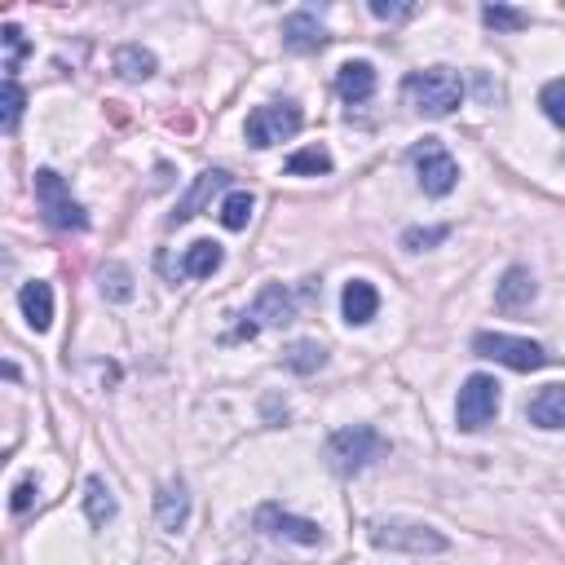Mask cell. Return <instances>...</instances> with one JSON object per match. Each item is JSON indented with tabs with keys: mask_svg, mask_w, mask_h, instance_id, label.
<instances>
[{
	"mask_svg": "<svg viewBox=\"0 0 565 565\" xmlns=\"http://www.w3.org/2000/svg\"><path fill=\"white\" fill-rule=\"evenodd\" d=\"M526 419L539 429H565V385H548L526 402Z\"/></svg>",
	"mask_w": 565,
	"mask_h": 565,
	"instance_id": "obj_17",
	"label": "cell"
},
{
	"mask_svg": "<svg viewBox=\"0 0 565 565\" xmlns=\"http://www.w3.org/2000/svg\"><path fill=\"white\" fill-rule=\"evenodd\" d=\"M155 522H160L168 535L186 530V522H190V494H186L181 481H164V486H160V494H155Z\"/></svg>",
	"mask_w": 565,
	"mask_h": 565,
	"instance_id": "obj_16",
	"label": "cell"
},
{
	"mask_svg": "<svg viewBox=\"0 0 565 565\" xmlns=\"http://www.w3.org/2000/svg\"><path fill=\"white\" fill-rule=\"evenodd\" d=\"M256 526L274 539H292L301 548H318L323 543V526L310 522V517H292V513H282L278 504H261L256 508Z\"/></svg>",
	"mask_w": 565,
	"mask_h": 565,
	"instance_id": "obj_9",
	"label": "cell"
},
{
	"mask_svg": "<svg viewBox=\"0 0 565 565\" xmlns=\"http://www.w3.org/2000/svg\"><path fill=\"white\" fill-rule=\"evenodd\" d=\"M18 310H23V318L36 327V331H49V323H53V288L49 282H27V288L18 292Z\"/></svg>",
	"mask_w": 565,
	"mask_h": 565,
	"instance_id": "obj_19",
	"label": "cell"
},
{
	"mask_svg": "<svg viewBox=\"0 0 565 565\" xmlns=\"http://www.w3.org/2000/svg\"><path fill=\"white\" fill-rule=\"evenodd\" d=\"M226 181H230V173H222V168H208V173H199V177H194V186L177 199V212L168 217V226H186L190 217H199V212L212 203V194H217Z\"/></svg>",
	"mask_w": 565,
	"mask_h": 565,
	"instance_id": "obj_12",
	"label": "cell"
},
{
	"mask_svg": "<svg viewBox=\"0 0 565 565\" xmlns=\"http://www.w3.org/2000/svg\"><path fill=\"white\" fill-rule=\"evenodd\" d=\"M411 164H415V177H419L424 194L442 199V194H451L460 186V164H455V155L442 147L438 137L415 141V147H411Z\"/></svg>",
	"mask_w": 565,
	"mask_h": 565,
	"instance_id": "obj_5",
	"label": "cell"
},
{
	"mask_svg": "<svg viewBox=\"0 0 565 565\" xmlns=\"http://www.w3.org/2000/svg\"><path fill=\"white\" fill-rule=\"evenodd\" d=\"M282 367L297 372V376H314V372L327 367V349L318 340H297V344L282 349Z\"/></svg>",
	"mask_w": 565,
	"mask_h": 565,
	"instance_id": "obj_21",
	"label": "cell"
},
{
	"mask_svg": "<svg viewBox=\"0 0 565 565\" xmlns=\"http://www.w3.org/2000/svg\"><path fill=\"white\" fill-rule=\"evenodd\" d=\"M389 451V442L372 429V424H349V429H336L327 438V464L340 473V477H353L363 473L372 460H380Z\"/></svg>",
	"mask_w": 565,
	"mask_h": 565,
	"instance_id": "obj_3",
	"label": "cell"
},
{
	"mask_svg": "<svg viewBox=\"0 0 565 565\" xmlns=\"http://www.w3.org/2000/svg\"><path fill=\"white\" fill-rule=\"evenodd\" d=\"M402 93L411 98V106L419 115H451L460 102H464V85L451 66H424V71H411L402 80Z\"/></svg>",
	"mask_w": 565,
	"mask_h": 565,
	"instance_id": "obj_2",
	"label": "cell"
},
{
	"mask_svg": "<svg viewBox=\"0 0 565 565\" xmlns=\"http://www.w3.org/2000/svg\"><path fill=\"white\" fill-rule=\"evenodd\" d=\"M102 297L115 301V305L133 301V269L124 261H106L102 265Z\"/></svg>",
	"mask_w": 565,
	"mask_h": 565,
	"instance_id": "obj_23",
	"label": "cell"
},
{
	"mask_svg": "<svg viewBox=\"0 0 565 565\" xmlns=\"http://www.w3.org/2000/svg\"><path fill=\"white\" fill-rule=\"evenodd\" d=\"M217 217H222V226L226 230H248V222H252V194L248 190H230L226 199H222V208H217Z\"/></svg>",
	"mask_w": 565,
	"mask_h": 565,
	"instance_id": "obj_24",
	"label": "cell"
},
{
	"mask_svg": "<svg viewBox=\"0 0 565 565\" xmlns=\"http://www.w3.org/2000/svg\"><path fill=\"white\" fill-rule=\"evenodd\" d=\"M85 513H89L93 526H106V522H115V513H120L115 490H111L102 477H89V481H85Z\"/></svg>",
	"mask_w": 565,
	"mask_h": 565,
	"instance_id": "obj_22",
	"label": "cell"
},
{
	"mask_svg": "<svg viewBox=\"0 0 565 565\" xmlns=\"http://www.w3.org/2000/svg\"><path fill=\"white\" fill-rule=\"evenodd\" d=\"M36 494H40V481H36V477H23V481L14 486V500H10V508L23 517V513L32 508V500H36Z\"/></svg>",
	"mask_w": 565,
	"mask_h": 565,
	"instance_id": "obj_32",
	"label": "cell"
},
{
	"mask_svg": "<svg viewBox=\"0 0 565 565\" xmlns=\"http://www.w3.org/2000/svg\"><path fill=\"white\" fill-rule=\"evenodd\" d=\"M535 297H539V282H535V274L526 265H508L504 278L494 282V305L500 310H526Z\"/></svg>",
	"mask_w": 565,
	"mask_h": 565,
	"instance_id": "obj_15",
	"label": "cell"
},
{
	"mask_svg": "<svg viewBox=\"0 0 565 565\" xmlns=\"http://www.w3.org/2000/svg\"><path fill=\"white\" fill-rule=\"evenodd\" d=\"M481 23L490 32H526L530 27V14L526 10H513V5H486L481 10Z\"/></svg>",
	"mask_w": 565,
	"mask_h": 565,
	"instance_id": "obj_27",
	"label": "cell"
},
{
	"mask_svg": "<svg viewBox=\"0 0 565 565\" xmlns=\"http://www.w3.org/2000/svg\"><path fill=\"white\" fill-rule=\"evenodd\" d=\"M36 199H40V212H45V222L53 226V230H89V212L71 199V190H66V181L53 173V168H40L36 173Z\"/></svg>",
	"mask_w": 565,
	"mask_h": 565,
	"instance_id": "obj_6",
	"label": "cell"
},
{
	"mask_svg": "<svg viewBox=\"0 0 565 565\" xmlns=\"http://www.w3.org/2000/svg\"><path fill=\"white\" fill-rule=\"evenodd\" d=\"M380 310V292H376V282L367 278H349L344 282V292H340V314L349 327H367Z\"/></svg>",
	"mask_w": 565,
	"mask_h": 565,
	"instance_id": "obj_13",
	"label": "cell"
},
{
	"mask_svg": "<svg viewBox=\"0 0 565 565\" xmlns=\"http://www.w3.org/2000/svg\"><path fill=\"white\" fill-rule=\"evenodd\" d=\"M372 14L380 23H406V18L419 14V5H415V0H372Z\"/></svg>",
	"mask_w": 565,
	"mask_h": 565,
	"instance_id": "obj_29",
	"label": "cell"
},
{
	"mask_svg": "<svg viewBox=\"0 0 565 565\" xmlns=\"http://www.w3.org/2000/svg\"><path fill=\"white\" fill-rule=\"evenodd\" d=\"M222 261H226L222 243L199 239V243H190V248H186V256H181V274H190V278H212V274L222 269Z\"/></svg>",
	"mask_w": 565,
	"mask_h": 565,
	"instance_id": "obj_20",
	"label": "cell"
},
{
	"mask_svg": "<svg viewBox=\"0 0 565 565\" xmlns=\"http://www.w3.org/2000/svg\"><path fill=\"white\" fill-rule=\"evenodd\" d=\"M301 124H305V111L297 106V102H265V106H256L252 115H248V141L256 151H269V147H278V141H288V137H297L301 133Z\"/></svg>",
	"mask_w": 565,
	"mask_h": 565,
	"instance_id": "obj_7",
	"label": "cell"
},
{
	"mask_svg": "<svg viewBox=\"0 0 565 565\" xmlns=\"http://www.w3.org/2000/svg\"><path fill=\"white\" fill-rule=\"evenodd\" d=\"M494 415H500V380L486 376V372L468 376L460 398H455V424L464 434H481Z\"/></svg>",
	"mask_w": 565,
	"mask_h": 565,
	"instance_id": "obj_8",
	"label": "cell"
},
{
	"mask_svg": "<svg viewBox=\"0 0 565 565\" xmlns=\"http://www.w3.org/2000/svg\"><path fill=\"white\" fill-rule=\"evenodd\" d=\"M0 40H5V80H18V62L32 53V45H27V36H23L18 23L0 27Z\"/></svg>",
	"mask_w": 565,
	"mask_h": 565,
	"instance_id": "obj_26",
	"label": "cell"
},
{
	"mask_svg": "<svg viewBox=\"0 0 565 565\" xmlns=\"http://www.w3.org/2000/svg\"><path fill=\"white\" fill-rule=\"evenodd\" d=\"M367 539L380 548V552H402V556H438L447 552V535L424 526V522H411V517H380L367 526Z\"/></svg>",
	"mask_w": 565,
	"mask_h": 565,
	"instance_id": "obj_1",
	"label": "cell"
},
{
	"mask_svg": "<svg viewBox=\"0 0 565 565\" xmlns=\"http://www.w3.org/2000/svg\"><path fill=\"white\" fill-rule=\"evenodd\" d=\"M155 71H160V62H155V53L147 45H120L115 49V76L120 80L141 85V80H151Z\"/></svg>",
	"mask_w": 565,
	"mask_h": 565,
	"instance_id": "obj_18",
	"label": "cell"
},
{
	"mask_svg": "<svg viewBox=\"0 0 565 565\" xmlns=\"http://www.w3.org/2000/svg\"><path fill=\"white\" fill-rule=\"evenodd\" d=\"M288 173L292 177H323V173H331V151L327 147H305V151H297L288 160Z\"/></svg>",
	"mask_w": 565,
	"mask_h": 565,
	"instance_id": "obj_25",
	"label": "cell"
},
{
	"mask_svg": "<svg viewBox=\"0 0 565 565\" xmlns=\"http://www.w3.org/2000/svg\"><path fill=\"white\" fill-rule=\"evenodd\" d=\"M252 318H256V327H288V323H297V297L282 282H265L256 292Z\"/></svg>",
	"mask_w": 565,
	"mask_h": 565,
	"instance_id": "obj_11",
	"label": "cell"
},
{
	"mask_svg": "<svg viewBox=\"0 0 565 565\" xmlns=\"http://www.w3.org/2000/svg\"><path fill=\"white\" fill-rule=\"evenodd\" d=\"M327 40H331V32L323 27V18L314 10H297V14L282 18V45H288L292 53H318Z\"/></svg>",
	"mask_w": 565,
	"mask_h": 565,
	"instance_id": "obj_10",
	"label": "cell"
},
{
	"mask_svg": "<svg viewBox=\"0 0 565 565\" xmlns=\"http://www.w3.org/2000/svg\"><path fill=\"white\" fill-rule=\"evenodd\" d=\"M539 106L556 128H565V80H548L539 93Z\"/></svg>",
	"mask_w": 565,
	"mask_h": 565,
	"instance_id": "obj_28",
	"label": "cell"
},
{
	"mask_svg": "<svg viewBox=\"0 0 565 565\" xmlns=\"http://www.w3.org/2000/svg\"><path fill=\"white\" fill-rule=\"evenodd\" d=\"M447 235H451V226H429V230L411 226V230L402 235V248H406V252H424V248H438Z\"/></svg>",
	"mask_w": 565,
	"mask_h": 565,
	"instance_id": "obj_30",
	"label": "cell"
},
{
	"mask_svg": "<svg viewBox=\"0 0 565 565\" xmlns=\"http://www.w3.org/2000/svg\"><path fill=\"white\" fill-rule=\"evenodd\" d=\"M23 106H27V93H23V85H18V80H5V115H0V124H5V133H14V128H18V120H23Z\"/></svg>",
	"mask_w": 565,
	"mask_h": 565,
	"instance_id": "obj_31",
	"label": "cell"
},
{
	"mask_svg": "<svg viewBox=\"0 0 565 565\" xmlns=\"http://www.w3.org/2000/svg\"><path fill=\"white\" fill-rule=\"evenodd\" d=\"M473 353L477 359H490L508 372H539L552 363V353L526 336H508V331H477L473 336Z\"/></svg>",
	"mask_w": 565,
	"mask_h": 565,
	"instance_id": "obj_4",
	"label": "cell"
},
{
	"mask_svg": "<svg viewBox=\"0 0 565 565\" xmlns=\"http://www.w3.org/2000/svg\"><path fill=\"white\" fill-rule=\"evenodd\" d=\"M336 93H340L349 106L367 102V98L376 93V66H372L367 58H349V62H340V71H336Z\"/></svg>",
	"mask_w": 565,
	"mask_h": 565,
	"instance_id": "obj_14",
	"label": "cell"
}]
</instances>
